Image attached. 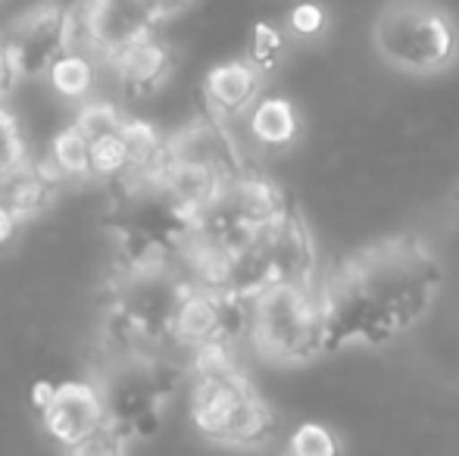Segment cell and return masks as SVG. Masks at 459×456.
<instances>
[{
	"label": "cell",
	"instance_id": "7a4b0ae2",
	"mask_svg": "<svg viewBox=\"0 0 459 456\" xmlns=\"http://www.w3.org/2000/svg\"><path fill=\"white\" fill-rule=\"evenodd\" d=\"M187 409L206 441L235 451H260L278 428L273 407L254 391L231 341L187 353Z\"/></svg>",
	"mask_w": 459,
	"mask_h": 456
},
{
	"label": "cell",
	"instance_id": "6da1fadb",
	"mask_svg": "<svg viewBox=\"0 0 459 456\" xmlns=\"http://www.w3.org/2000/svg\"><path fill=\"white\" fill-rule=\"evenodd\" d=\"M441 281L435 256L412 237H394L338 266L319 285L328 344H385L412 329Z\"/></svg>",
	"mask_w": 459,
	"mask_h": 456
},
{
	"label": "cell",
	"instance_id": "8992f818",
	"mask_svg": "<svg viewBox=\"0 0 459 456\" xmlns=\"http://www.w3.org/2000/svg\"><path fill=\"white\" fill-rule=\"evenodd\" d=\"M172 69H176V50L160 35V29L144 31L141 38L107 56V73L113 75L116 91L122 94V100H132V104L157 98L169 85Z\"/></svg>",
	"mask_w": 459,
	"mask_h": 456
},
{
	"label": "cell",
	"instance_id": "9c48e42d",
	"mask_svg": "<svg viewBox=\"0 0 459 456\" xmlns=\"http://www.w3.org/2000/svg\"><path fill=\"white\" fill-rule=\"evenodd\" d=\"M263 79H266V75H263L247 56L216 63V66L204 75L206 113L229 122V125L235 119H244V116L250 113V107L263 98Z\"/></svg>",
	"mask_w": 459,
	"mask_h": 456
},
{
	"label": "cell",
	"instance_id": "9a60e30c",
	"mask_svg": "<svg viewBox=\"0 0 459 456\" xmlns=\"http://www.w3.org/2000/svg\"><path fill=\"white\" fill-rule=\"evenodd\" d=\"M29 159H31V153H29V141H25V132H22V122L6 107V98H0V178L22 169Z\"/></svg>",
	"mask_w": 459,
	"mask_h": 456
},
{
	"label": "cell",
	"instance_id": "7c38bea8",
	"mask_svg": "<svg viewBox=\"0 0 459 456\" xmlns=\"http://www.w3.org/2000/svg\"><path fill=\"white\" fill-rule=\"evenodd\" d=\"M244 128H247V138L254 141L260 151L266 153H281L300 134V116L297 107L288 98H278V94H263L250 113L244 116Z\"/></svg>",
	"mask_w": 459,
	"mask_h": 456
},
{
	"label": "cell",
	"instance_id": "277c9868",
	"mask_svg": "<svg viewBox=\"0 0 459 456\" xmlns=\"http://www.w3.org/2000/svg\"><path fill=\"white\" fill-rule=\"evenodd\" d=\"M375 54L387 66L412 75L447 69L459 54L456 25L431 0H391L372 22Z\"/></svg>",
	"mask_w": 459,
	"mask_h": 456
},
{
	"label": "cell",
	"instance_id": "3957f363",
	"mask_svg": "<svg viewBox=\"0 0 459 456\" xmlns=\"http://www.w3.org/2000/svg\"><path fill=\"white\" fill-rule=\"evenodd\" d=\"M247 338L273 363H309L332 350L316 281H275L247 297Z\"/></svg>",
	"mask_w": 459,
	"mask_h": 456
},
{
	"label": "cell",
	"instance_id": "30bf717a",
	"mask_svg": "<svg viewBox=\"0 0 459 456\" xmlns=\"http://www.w3.org/2000/svg\"><path fill=\"white\" fill-rule=\"evenodd\" d=\"M107 69L97 50L91 47H79V44H69L66 50H60L54 63L44 73V85L63 104L82 107L88 100L97 98V85H100V73Z\"/></svg>",
	"mask_w": 459,
	"mask_h": 456
},
{
	"label": "cell",
	"instance_id": "d6986e66",
	"mask_svg": "<svg viewBox=\"0 0 459 456\" xmlns=\"http://www.w3.org/2000/svg\"><path fill=\"white\" fill-rule=\"evenodd\" d=\"M284 22H288L290 35L316 38L322 29H325L328 16H325V10H322L319 4H313V0H300V4L290 6V13H288V19H284Z\"/></svg>",
	"mask_w": 459,
	"mask_h": 456
},
{
	"label": "cell",
	"instance_id": "5b68a950",
	"mask_svg": "<svg viewBox=\"0 0 459 456\" xmlns=\"http://www.w3.org/2000/svg\"><path fill=\"white\" fill-rule=\"evenodd\" d=\"M19 82L44 79L50 63L69 47V0H41L19 13L0 35Z\"/></svg>",
	"mask_w": 459,
	"mask_h": 456
},
{
	"label": "cell",
	"instance_id": "e0dca14e",
	"mask_svg": "<svg viewBox=\"0 0 459 456\" xmlns=\"http://www.w3.org/2000/svg\"><path fill=\"white\" fill-rule=\"evenodd\" d=\"M288 453L290 456H341V438L322 422H303L290 432L288 438Z\"/></svg>",
	"mask_w": 459,
	"mask_h": 456
},
{
	"label": "cell",
	"instance_id": "2e32d148",
	"mask_svg": "<svg viewBox=\"0 0 459 456\" xmlns=\"http://www.w3.org/2000/svg\"><path fill=\"white\" fill-rule=\"evenodd\" d=\"M247 60L263 75L275 73L284 60V31L275 22H256L247 38Z\"/></svg>",
	"mask_w": 459,
	"mask_h": 456
},
{
	"label": "cell",
	"instance_id": "8fae6325",
	"mask_svg": "<svg viewBox=\"0 0 459 456\" xmlns=\"http://www.w3.org/2000/svg\"><path fill=\"white\" fill-rule=\"evenodd\" d=\"M60 188H63V178L56 176L44 159L31 157L22 169L0 178V201H4L19 219L29 222L31 216H41L44 210L56 201Z\"/></svg>",
	"mask_w": 459,
	"mask_h": 456
},
{
	"label": "cell",
	"instance_id": "603a6c76",
	"mask_svg": "<svg viewBox=\"0 0 459 456\" xmlns=\"http://www.w3.org/2000/svg\"><path fill=\"white\" fill-rule=\"evenodd\" d=\"M16 85H19V75H16V69H13L10 56H6L4 44H0V98H6Z\"/></svg>",
	"mask_w": 459,
	"mask_h": 456
},
{
	"label": "cell",
	"instance_id": "7402d4cb",
	"mask_svg": "<svg viewBox=\"0 0 459 456\" xmlns=\"http://www.w3.org/2000/svg\"><path fill=\"white\" fill-rule=\"evenodd\" d=\"M19 226H22V219H19V216L13 213V210L6 207L4 201H0V247H4V244H10L13 237H16Z\"/></svg>",
	"mask_w": 459,
	"mask_h": 456
},
{
	"label": "cell",
	"instance_id": "ba28073f",
	"mask_svg": "<svg viewBox=\"0 0 459 456\" xmlns=\"http://www.w3.org/2000/svg\"><path fill=\"white\" fill-rule=\"evenodd\" d=\"M169 157L212 166V169L225 172L231 178L241 169H247L244 153L238 147L235 134H231L229 122L216 119L210 113L200 116V119H191L187 125L169 134Z\"/></svg>",
	"mask_w": 459,
	"mask_h": 456
},
{
	"label": "cell",
	"instance_id": "ac0fdd59",
	"mask_svg": "<svg viewBox=\"0 0 459 456\" xmlns=\"http://www.w3.org/2000/svg\"><path fill=\"white\" fill-rule=\"evenodd\" d=\"M128 116L113 104V100H103V98H94L88 104L79 107V113L73 116V122L88 134L91 141L103 138V134H113L126 125Z\"/></svg>",
	"mask_w": 459,
	"mask_h": 456
},
{
	"label": "cell",
	"instance_id": "cb8c5ba5",
	"mask_svg": "<svg viewBox=\"0 0 459 456\" xmlns=\"http://www.w3.org/2000/svg\"><path fill=\"white\" fill-rule=\"evenodd\" d=\"M278 456H290V453H288V451H284V453H278Z\"/></svg>",
	"mask_w": 459,
	"mask_h": 456
},
{
	"label": "cell",
	"instance_id": "52a82bcc",
	"mask_svg": "<svg viewBox=\"0 0 459 456\" xmlns=\"http://www.w3.org/2000/svg\"><path fill=\"white\" fill-rule=\"evenodd\" d=\"M41 428L56 447L73 451L109 422L107 394L97 382H56V394L44 413Z\"/></svg>",
	"mask_w": 459,
	"mask_h": 456
},
{
	"label": "cell",
	"instance_id": "ffe728a7",
	"mask_svg": "<svg viewBox=\"0 0 459 456\" xmlns=\"http://www.w3.org/2000/svg\"><path fill=\"white\" fill-rule=\"evenodd\" d=\"M134 6H138L141 13H144L147 19H151L157 29H163L169 19L182 16L187 6L194 4V0H132Z\"/></svg>",
	"mask_w": 459,
	"mask_h": 456
},
{
	"label": "cell",
	"instance_id": "5bb4252c",
	"mask_svg": "<svg viewBox=\"0 0 459 456\" xmlns=\"http://www.w3.org/2000/svg\"><path fill=\"white\" fill-rule=\"evenodd\" d=\"M91 169H94V182L109 185V188L119 185L122 178H128V172H132V153H128L126 125L119 132L91 141Z\"/></svg>",
	"mask_w": 459,
	"mask_h": 456
},
{
	"label": "cell",
	"instance_id": "44dd1931",
	"mask_svg": "<svg viewBox=\"0 0 459 456\" xmlns=\"http://www.w3.org/2000/svg\"><path fill=\"white\" fill-rule=\"evenodd\" d=\"M54 394H56V382H50V378H38V382L31 384V391H29L31 409H35V413H44V409H48V403L54 400Z\"/></svg>",
	"mask_w": 459,
	"mask_h": 456
},
{
	"label": "cell",
	"instance_id": "4fadbf2b",
	"mask_svg": "<svg viewBox=\"0 0 459 456\" xmlns=\"http://www.w3.org/2000/svg\"><path fill=\"white\" fill-rule=\"evenodd\" d=\"M41 159L63 178V185L66 182H94L91 138H88L75 122H66V125H60L54 134H50Z\"/></svg>",
	"mask_w": 459,
	"mask_h": 456
}]
</instances>
